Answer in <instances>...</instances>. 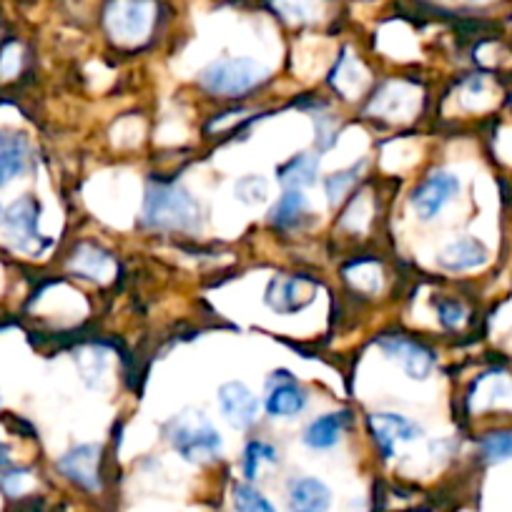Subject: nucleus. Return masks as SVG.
Returning a JSON list of instances; mask_svg holds the SVG:
<instances>
[{
	"label": "nucleus",
	"instance_id": "29",
	"mask_svg": "<svg viewBox=\"0 0 512 512\" xmlns=\"http://www.w3.org/2000/svg\"><path fill=\"white\" fill-rule=\"evenodd\" d=\"M372 221V201H369L367 194L354 196L349 209L344 211L342 216V226L349 231H364Z\"/></svg>",
	"mask_w": 512,
	"mask_h": 512
},
{
	"label": "nucleus",
	"instance_id": "30",
	"mask_svg": "<svg viewBox=\"0 0 512 512\" xmlns=\"http://www.w3.org/2000/svg\"><path fill=\"white\" fill-rule=\"evenodd\" d=\"M347 277L354 287L362 289V292H367V294L377 292L379 284H382V279H379V267L374 262L352 264V267L347 269Z\"/></svg>",
	"mask_w": 512,
	"mask_h": 512
},
{
	"label": "nucleus",
	"instance_id": "32",
	"mask_svg": "<svg viewBox=\"0 0 512 512\" xmlns=\"http://www.w3.org/2000/svg\"><path fill=\"white\" fill-rule=\"evenodd\" d=\"M437 314H440L442 327L447 329H457L462 322H465V307H462L457 299H435Z\"/></svg>",
	"mask_w": 512,
	"mask_h": 512
},
{
	"label": "nucleus",
	"instance_id": "28",
	"mask_svg": "<svg viewBox=\"0 0 512 512\" xmlns=\"http://www.w3.org/2000/svg\"><path fill=\"white\" fill-rule=\"evenodd\" d=\"M234 196L246 206L264 204L269 196V184L262 176H241L234 184Z\"/></svg>",
	"mask_w": 512,
	"mask_h": 512
},
{
	"label": "nucleus",
	"instance_id": "8",
	"mask_svg": "<svg viewBox=\"0 0 512 512\" xmlns=\"http://www.w3.org/2000/svg\"><path fill=\"white\" fill-rule=\"evenodd\" d=\"M319 284L312 277L294 274V277H277L267 287V304L277 314H297L314 302Z\"/></svg>",
	"mask_w": 512,
	"mask_h": 512
},
{
	"label": "nucleus",
	"instance_id": "36",
	"mask_svg": "<svg viewBox=\"0 0 512 512\" xmlns=\"http://www.w3.org/2000/svg\"><path fill=\"white\" fill-rule=\"evenodd\" d=\"M0 216H3V209H0Z\"/></svg>",
	"mask_w": 512,
	"mask_h": 512
},
{
	"label": "nucleus",
	"instance_id": "31",
	"mask_svg": "<svg viewBox=\"0 0 512 512\" xmlns=\"http://www.w3.org/2000/svg\"><path fill=\"white\" fill-rule=\"evenodd\" d=\"M76 359H78V367H81L83 379H86L88 384H96L98 379L106 374L108 357H106V352H101V349L91 347V349H86V352L78 354Z\"/></svg>",
	"mask_w": 512,
	"mask_h": 512
},
{
	"label": "nucleus",
	"instance_id": "11",
	"mask_svg": "<svg viewBox=\"0 0 512 512\" xmlns=\"http://www.w3.org/2000/svg\"><path fill=\"white\" fill-rule=\"evenodd\" d=\"M219 407L234 430H249L259 417V400L244 382H226L219 387Z\"/></svg>",
	"mask_w": 512,
	"mask_h": 512
},
{
	"label": "nucleus",
	"instance_id": "19",
	"mask_svg": "<svg viewBox=\"0 0 512 512\" xmlns=\"http://www.w3.org/2000/svg\"><path fill=\"white\" fill-rule=\"evenodd\" d=\"M329 83H332L334 91L342 93L344 98H357L359 93L364 91V86H367V71H364L362 63H359L352 53L344 51L342 56H339L337 66H334Z\"/></svg>",
	"mask_w": 512,
	"mask_h": 512
},
{
	"label": "nucleus",
	"instance_id": "13",
	"mask_svg": "<svg viewBox=\"0 0 512 512\" xmlns=\"http://www.w3.org/2000/svg\"><path fill=\"white\" fill-rule=\"evenodd\" d=\"M369 427H372V435L384 457H392L397 442H412L422 435V427L417 422L407 420L405 415H395V412H377L369 417Z\"/></svg>",
	"mask_w": 512,
	"mask_h": 512
},
{
	"label": "nucleus",
	"instance_id": "27",
	"mask_svg": "<svg viewBox=\"0 0 512 512\" xmlns=\"http://www.w3.org/2000/svg\"><path fill=\"white\" fill-rule=\"evenodd\" d=\"M364 169V161H359V164L349 166V169L344 171H337V174L329 176L327 181H324V189H327V199L329 204H337V201H342L344 196H347V191L352 189L354 184H357L359 179V171Z\"/></svg>",
	"mask_w": 512,
	"mask_h": 512
},
{
	"label": "nucleus",
	"instance_id": "18",
	"mask_svg": "<svg viewBox=\"0 0 512 512\" xmlns=\"http://www.w3.org/2000/svg\"><path fill=\"white\" fill-rule=\"evenodd\" d=\"M347 422L349 412H327V415L309 422L302 435V442L307 447H312V450H329V447H334L339 442Z\"/></svg>",
	"mask_w": 512,
	"mask_h": 512
},
{
	"label": "nucleus",
	"instance_id": "26",
	"mask_svg": "<svg viewBox=\"0 0 512 512\" xmlns=\"http://www.w3.org/2000/svg\"><path fill=\"white\" fill-rule=\"evenodd\" d=\"M480 455L487 465H497L512 457V430L487 432L480 440Z\"/></svg>",
	"mask_w": 512,
	"mask_h": 512
},
{
	"label": "nucleus",
	"instance_id": "6",
	"mask_svg": "<svg viewBox=\"0 0 512 512\" xmlns=\"http://www.w3.org/2000/svg\"><path fill=\"white\" fill-rule=\"evenodd\" d=\"M460 194V179L452 171H432L410 196L417 219L432 221L455 196Z\"/></svg>",
	"mask_w": 512,
	"mask_h": 512
},
{
	"label": "nucleus",
	"instance_id": "23",
	"mask_svg": "<svg viewBox=\"0 0 512 512\" xmlns=\"http://www.w3.org/2000/svg\"><path fill=\"white\" fill-rule=\"evenodd\" d=\"M304 214H307V196H304L302 191L287 189L282 194V199H279L277 204L272 206V211H269V221H272L274 226L289 229V226L297 224Z\"/></svg>",
	"mask_w": 512,
	"mask_h": 512
},
{
	"label": "nucleus",
	"instance_id": "5",
	"mask_svg": "<svg viewBox=\"0 0 512 512\" xmlns=\"http://www.w3.org/2000/svg\"><path fill=\"white\" fill-rule=\"evenodd\" d=\"M3 234H6L8 244L18 251H36L38 246H43L41 229H38V221H41V204H38L33 196H21L18 201H13L3 216Z\"/></svg>",
	"mask_w": 512,
	"mask_h": 512
},
{
	"label": "nucleus",
	"instance_id": "9",
	"mask_svg": "<svg viewBox=\"0 0 512 512\" xmlns=\"http://www.w3.org/2000/svg\"><path fill=\"white\" fill-rule=\"evenodd\" d=\"M417 106H420V88L405 81H392L379 88L377 96L369 103V113L390 118V121H405V118H412Z\"/></svg>",
	"mask_w": 512,
	"mask_h": 512
},
{
	"label": "nucleus",
	"instance_id": "14",
	"mask_svg": "<svg viewBox=\"0 0 512 512\" xmlns=\"http://www.w3.org/2000/svg\"><path fill=\"white\" fill-rule=\"evenodd\" d=\"M28 161H31V146H28L26 134L3 128L0 131V189L26 174Z\"/></svg>",
	"mask_w": 512,
	"mask_h": 512
},
{
	"label": "nucleus",
	"instance_id": "12",
	"mask_svg": "<svg viewBox=\"0 0 512 512\" xmlns=\"http://www.w3.org/2000/svg\"><path fill=\"white\" fill-rule=\"evenodd\" d=\"M307 392L289 377V372H274L267 384V407L269 417H294L307 407Z\"/></svg>",
	"mask_w": 512,
	"mask_h": 512
},
{
	"label": "nucleus",
	"instance_id": "3",
	"mask_svg": "<svg viewBox=\"0 0 512 512\" xmlns=\"http://www.w3.org/2000/svg\"><path fill=\"white\" fill-rule=\"evenodd\" d=\"M267 78V68L254 58H219L201 71L199 83L216 96H244Z\"/></svg>",
	"mask_w": 512,
	"mask_h": 512
},
{
	"label": "nucleus",
	"instance_id": "4",
	"mask_svg": "<svg viewBox=\"0 0 512 512\" xmlns=\"http://www.w3.org/2000/svg\"><path fill=\"white\" fill-rule=\"evenodd\" d=\"M154 23V3L151 0H111L106 8V26L113 41L134 46L141 43Z\"/></svg>",
	"mask_w": 512,
	"mask_h": 512
},
{
	"label": "nucleus",
	"instance_id": "2",
	"mask_svg": "<svg viewBox=\"0 0 512 512\" xmlns=\"http://www.w3.org/2000/svg\"><path fill=\"white\" fill-rule=\"evenodd\" d=\"M166 437H169L171 447L194 465L219 460L221 452H224V440H221L219 430L201 412L194 410H186L179 417H174L166 425Z\"/></svg>",
	"mask_w": 512,
	"mask_h": 512
},
{
	"label": "nucleus",
	"instance_id": "34",
	"mask_svg": "<svg viewBox=\"0 0 512 512\" xmlns=\"http://www.w3.org/2000/svg\"><path fill=\"white\" fill-rule=\"evenodd\" d=\"M28 472L26 470H11L8 475H3V480H0V485H3V490L8 492V495H21L23 490L28 487Z\"/></svg>",
	"mask_w": 512,
	"mask_h": 512
},
{
	"label": "nucleus",
	"instance_id": "24",
	"mask_svg": "<svg viewBox=\"0 0 512 512\" xmlns=\"http://www.w3.org/2000/svg\"><path fill=\"white\" fill-rule=\"evenodd\" d=\"M231 507L234 512H277L264 492L256 490L251 482H234L231 485Z\"/></svg>",
	"mask_w": 512,
	"mask_h": 512
},
{
	"label": "nucleus",
	"instance_id": "10",
	"mask_svg": "<svg viewBox=\"0 0 512 512\" xmlns=\"http://www.w3.org/2000/svg\"><path fill=\"white\" fill-rule=\"evenodd\" d=\"M58 470L83 490H101V445H76L58 460Z\"/></svg>",
	"mask_w": 512,
	"mask_h": 512
},
{
	"label": "nucleus",
	"instance_id": "33",
	"mask_svg": "<svg viewBox=\"0 0 512 512\" xmlns=\"http://www.w3.org/2000/svg\"><path fill=\"white\" fill-rule=\"evenodd\" d=\"M314 126H317V146L322 151L332 149L334 141H337V131H334L329 116H317L314 118Z\"/></svg>",
	"mask_w": 512,
	"mask_h": 512
},
{
	"label": "nucleus",
	"instance_id": "1",
	"mask_svg": "<svg viewBox=\"0 0 512 512\" xmlns=\"http://www.w3.org/2000/svg\"><path fill=\"white\" fill-rule=\"evenodd\" d=\"M144 221L151 229L196 231L201 224V209L181 184L156 181L146 191Z\"/></svg>",
	"mask_w": 512,
	"mask_h": 512
},
{
	"label": "nucleus",
	"instance_id": "7",
	"mask_svg": "<svg viewBox=\"0 0 512 512\" xmlns=\"http://www.w3.org/2000/svg\"><path fill=\"white\" fill-rule=\"evenodd\" d=\"M379 349L390 359H395L410 379H427L435 369V352L425 344L415 342L402 334H384L379 337Z\"/></svg>",
	"mask_w": 512,
	"mask_h": 512
},
{
	"label": "nucleus",
	"instance_id": "16",
	"mask_svg": "<svg viewBox=\"0 0 512 512\" xmlns=\"http://www.w3.org/2000/svg\"><path fill=\"white\" fill-rule=\"evenodd\" d=\"M487 259H490V254H487V246L482 241L472 239V236H462V239H455L440 251L437 264L447 272H470V269L487 264Z\"/></svg>",
	"mask_w": 512,
	"mask_h": 512
},
{
	"label": "nucleus",
	"instance_id": "17",
	"mask_svg": "<svg viewBox=\"0 0 512 512\" xmlns=\"http://www.w3.org/2000/svg\"><path fill=\"white\" fill-rule=\"evenodd\" d=\"M68 269L76 272L78 277L93 279V282H106L113 274V259L106 249L96 244H81L73 251Z\"/></svg>",
	"mask_w": 512,
	"mask_h": 512
},
{
	"label": "nucleus",
	"instance_id": "35",
	"mask_svg": "<svg viewBox=\"0 0 512 512\" xmlns=\"http://www.w3.org/2000/svg\"><path fill=\"white\" fill-rule=\"evenodd\" d=\"M8 462H11V460H8V447L0 442V467H6Z\"/></svg>",
	"mask_w": 512,
	"mask_h": 512
},
{
	"label": "nucleus",
	"instance_id": "25",
	"mask_svg": "<svg viewBox=\"0 0 512 512\" xmlns=\"http://www.w3.org/2000/svg\"><path fill=\"white\" fill-rule=\"evenodd\" d=\"M327 0H274V8L289 23H312L324 16Z\"/></svg>",
	"mask_w": 512,
	"mask_h": 512
},
{
	"label": "nucleus",
	"instance_id": "15",
	"mask_svg": "<svg viewBox=\"0 0 512 512\" xmlns=\"http://www.w3.org/2000/svg\"><path fill=\"white\" fill-rule=\"evenodd\" d=\"M289 512H329L332 490L317 477H297L287 487Z\"/></svg>",
	"mask_w": 512,
	"mask_h": 512
},
{
	"label": "nucleus",
	"instance_id": "21",
	"mask_svg": "<svg viewBox=\"0 0 512 512\" xmlns=\"http://www.w3.org/2000/svg\"><path fill=\"white\" fill-rule=\"evenodd\" d=\"M512 397V379L507 374H485L480 382L475 384L470 400L475 407H492L497 402H505Z\"/></svg>",
	"mask_w": 512,
	"mask_h": 512
},
{
	"label": "nucleus",
	"instance_id": "20",
	"mask_svg": "<svg viewBox=\"0 0 512 512\" xmlns=\"http://www.w3.org/2000/svg\"><path fill=\"white\" fill-rule=\"evenodd\" d=\"M319 174V156L314 154H299L294 159H289L287 164L279 166L277 176L282 181L284 189L302 191L307 186H312L317 181Z\"/></svg>",
	"mask_w": 512,
	"mask_h": 512
},
{
	"label": "nucleus",
	"instance_id": "22",
	"mask_svg": "<svg viewBox=\"0 0 512 512\" xmlns=\"http://www.w3.org/2000/svg\"><path fill=\"white\" fill-rule=\"evenodd\" d=\"M279 465V452L277 447L269 445L264 440H254L246 445L244 457H241V472H244L246 482H254L262 477V467Z\"/></svg>",
	"mask_w": 512,
	"mask_h": 512
}]
</instances>
